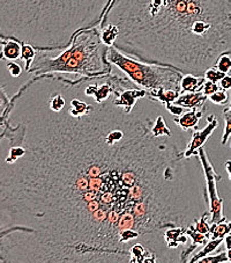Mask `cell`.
Instances as JSON below:
<instances>
[{"label":"cell","instance_id":"28","mask_svg":"<svg viewBox=\"0 0 231 263\" xmlns=\"http://www.w3.org/2000/svg\"><path fill=\"white\" fill-rule=\"evenodd\" d=\"M224 167H225V171L228 172V175H229V179L231 180V159L226 160L225 164H224Z\"/></svg>","mask_w":231,"mask_h":263},{"label":"cell","instance_id":"22","mask_svg":"<svg viewBox=\"0 0 231 263\" xmlns=\"http://www.w3.org/2000/svg\"><path fill=\"white\" fill-rule=\"evenodd\" d=\"M6 70L8 73H10L12 77H15V78H17V77H20L21 73H22V67L20 64H17V63H14V62H10L7 63L6 64Z\"/></svg>","mask_w":231,"mask_h":263},{"label":"cell","instance_id":"19","mask_svg":"<svg viewBox=\"0 0 231 263\" xmlns=\"http://www.w3.org/2000/svg\"><path fill=\"white\" fill-rule=\"evenodd\" d=\"M215 67L224 74H229L231 72V55H222L217 60Z\"/></svg>","mask_w":231,"mask_h":263},{"label":"cell","instance_id":"21","mask_svg":"<svg viewBox=\"0 0 231 263\" xmlns=\"http://www.w3.org/2000/svg\"><path fill=\"white\" fill-rule=\"evenodd\" d=\"M224 76H225V74L222 73V72H220L219 70L216 69L215 66H214V67H211V69H208V70L205 72V74H203V77H205L206 80L212 81V83H215V84L219 83V81H220L222 78H223Z\"/></svg>","mask_w":231,"mask_h":263},{"label":"cell","instance_id":"27","mask_svg":"<svg viewBox=\"0 0 231 263\" xmlns=\"http://www.w3.org/2000/svg\"><path fill=\"white\" fill-rule=\"evenodd\" d=\"M223 242H224V246L226 251H229L231 249V233H229L226 237L223 239Z\"/></svg>","mask_w":231,"mask_h":263},{"label":"cell","instance_id":"15","mask_svg":"<svg viewBox=\"0 0 231 263\" xmlns=\"http://www.w3.org/2000/svg\"><path fill=\"white\" fill-rule=\"evenodd\" d=\"M36 57V49L28 43H22L21 47V60L25 61V71L29 73L31 64Z\"/></svg>","mask_w":231,"mask_h":263},{"label":"cell","instance_id":"29","mask_svg":"<svg viewBox=\"0 0 231 263\" xmlns=\"http://www.w3.org/2000/svg\"><path fill=\"white\" fill-rule=\"evenodd\" d=\"M226 257H228V262L231 263V249H229V251H226Z\"/></svg>","mask_w":231,"mask_h":263},{"label":"cell","instance_id":"9","mask_svg":"<svg viewBox=\"0 0 231 263\" xmlns=\"http://www.w3.org/2000/svg\"><path fill=\"white\" fill-rule=\"evenodd\" d=\"M208 100L207 95L202 92H196V93H184L179 94V97L176 99L174 102L176 106H179L182 108H201V109L207 110L206 101Z\"/></svg>","mask_w":231,"mask_h":263},{"label":"cell","instance_id":"2","mask_svg":"<svg viewBox=\"0 0 231 263\" xmlns=\"http://www.w3.org/2000/svg\"><path fill=\"white\" fill-rule=\"evenodd\" d=\"M106 24L121 53L183 74L201 77L231 55V0H112Z\"/></svg>","mask_w":231,"mask_h":263},{"label":"cell","instance_id":"30","mask_svg":"<svg viewBox=\"0 0 231 263\" xmlns=\"http://www.w3.org/2000/svg\"><path fill=\"white\" fill-rule=\"evenodd\" d=\"M2 237H3V234H2V233H0V238H2Z\"/></svg>","mask_w":231,"mask_h":263},{"label":"cell","instance_id":"23","mask_svg":"<svg viewBox=\"0 0 231 263\" xmlns=\"http://www.w3.org/2000/svg\"><path fill=\"white\" fill-rule=\"evenodd\" d=\"M219 89H220L219 85L215 84V83H212V81L206 80V83L203 84V86H202L201 92L205 94V95H207V97H209V95L217 92V90H219Z\"/></svg>","mask_w":231,"mask_h":263},{"label":"cell","instance_id":"26","mask_svg":"<svg viewBox=\"0 0 231 263\" xmlns=\"http://www.w3.org/2000/svg\"><path fill=\"white\" fill-rule=\"evenodd\" d=\"M165 109L170 112V114H172V115H175V116H180L183 114V112L185 111L184 109L185 108H182V107H179V106H176L175 103H170V104H167V106H165Z\"/></svg>","mask_w":231,"mask_h":263},{"label":"cell","instance_id":"4","mask_svg":"<svg viewBox=\"0 0 231 263\" xmlns=\"http://www.w3.org/2000/svg\"><path fill=\"white\" fill-rule=\"evenodd\" d=\"M108 47L101 39L99 27L79 31L70 45L57 57H50L38 51L31 64L29 73L39 74H76L95 77L111 74V64L107 61Z\"/></svg>","mask_w":231,"mask_h":263},{"label":"cell","instance_id":"20","mask_svg":"<svg viewBox=\"0 0 231 263\" xmlns=\"http://www.w3.org/2000/svg\"><path fill=\"white\" fill-rule=\"evenodd\" d=\"M220 262H228V257H226V252H221L216 255H208L202 257L197 263H220Z\"/></svg>","mask_w":231,"mask_h":263},{"label":"cell","instance_id":"31","mask_svg":"<svg viewBox=\"0 0 231 263\" xmlns=\"http://www.w3.org/2000/svg\"><path fill=\"white\" fill-rule=\"evenodd\" d=\"M220 263H225V262H220Z\"/></svg>","mask_w":231,"mask_h":263},{"label":"cell","instance_id":"7","mask_svg":"<svg viewBox=\"0 0 231 263\" xmlns=\"http://www.w3.org/2000/svg\"><path fill=\"white\" fill-rule=\"evenodd\" d=\"M219 126V120L216 119L214 114H211L207 117V125L200 131H193L192 137L187 144L186 149L184 151V157L190 158L192 156H197L198 149L201 148L203 145L209 139L211 135Z\"/></svg>","mask_w":231,"mask_h":263},{"label":"cell","instance_id":"11","mask_svg":"<svg viewBox=\"0 0 231 263\" xmlns=\"http://www.w3.org/2000/svg\"><path fill=\"white\" fill-rule=\"evenodd\" d=\"M206 83V78L203 76L184 74L180 80V93H196L201 92L202 86Z\"/></svg>","mask_w":231,"mask_h":263},{"label":"cell","instance_id":"25","mask_svg":"<svg viewBox=\"0 0 231 263\" xmlns=\"http://www.w3.org/2000/svg\"><path fill=\"white\" fill-rule=\"evenodd\" d=\"M219 87L224 90V92H229L231 90V74H225L223 78L219 81Z\"/></svg>","mask_w":231,"mask_h":263},{"label":"cell","instance_id":"13","mask_svg":"<svg viewBox=\"0 0 231 263\" xmlns=\"http://www.w3.org/2000/svg\"><path fill=\"white\" fill-rule=\"evenodd\" d=\"M222 242H223V239H215V240H209L205 246H203L202 249H200L196 255H193L190 260L187 261V263H197L199 260H201L202 257L208 256L211 253H213L214 251H216L219 248Z\"/></svg>","mask_w":231,"mask_h":263},{"label":"cell","instance_id":"14","mask_svg":"<svg viewBox=\"0 0 231 263\" xmlns=\"http://www.w3.org/2000/svg\"><path fill=\"white\" fill-rule=\"evenodd\" d=\"M152 134L154 137H162V136H167V137H172L171 130L167 128L165 123L164 116L157 115V117L154 121V124L152 126Z\"/></svg>","mask_w":231,"mask_h":263},{"label":"cell","instance_id":"17","mask_svg":"<svg viewBox=\"0 0 231 263\" xmlns=\"http://www.w3.org/2000/svg\"><path fill=\"white\" fill-rule=\"evenodd\" d=\"M223 117H224V131L223 135H222V140L221 144L222 145H226L228 140L231 136V99H230V104L228 108H225L223 110Z\"/></svg>","mask_w":231,"mask_h":263},{"label":"cell","instance_id":"12","mask_svg":"<svg viewBox=\"0 0 231 263\" xmlns=\"http://www.w3.org/2000/svg\"><path fill=\"white\" fill-rule=\"evenodd\" d=\"M180 92L171 89H164V88H155L151 89L147 92V97H151L153 99H156L160 101L163 106H167V104L174 103L176 99L179 97Z\"/></svg>","mask_w":231,"mask_h":263},{"label":"cell","instance_id":"5","mask_svg":"<svg viewBox=\"0 0 231 263\" xmlns=\"http://www.w3.org/2000/svg\"><path fill=\"white\" fill-rule=\"evenodd\" d=\"M107 61L116 65L130 80L144 90L164 88L180 92L183 73L170 67L158 66L128 57L116 48L108 47Z\"/></svg>","mask_w":231,"mask_h":263},{"label":"cell","instance_id":"1","mask_svg":"<svg viewBox=\"0 0 231 263\" xmlns=\"http://www.w3.org/2000/svg\"><path fill=\"white\" fill-rule=\"evenodd\" d=\"M141 100L53 111L43 74L21 86L0 115V140L25 148L0 164V263H183L164 231L208 210L201 162L154 137L160 101Z\"/></svg>","mask_w":231,"mask_h":263},{"label":"cell","instance_id":"6","mask_svg":"<svg viewBox=\"0 0 231 263\" xmlns=\"http://www.w3.org/2000/svg\"><path fill=\"white\" fill-rule=\"evenodd\" d=\"M197 156L201 162V167L205 175L206 181V192L208 196V210H209V224H220L226 221L225 216L223 214V199L220 197L217 183L222 180V176L217 174L212 162L209 160L207 152L202 147L198 149Z\"/></svg>","mask_w":231,"mask_h":263},{"label":"cell","instance_id":"8","mask_svg":"<svg viewBox=\"0 0 231 263\" xmlns=\"http://www.w3.org/2000/svg\"><path fill=\"white\" fill-rule=\"evenodd\" d=\"M205 109L201 108H192L191 110L184 111L179 117H176L174 122L177 124L183 131L188 130H198L199 123L205 114Z\"/></svg>","mask_w":231,"mask_h":263},{"label":"cell","instance_id":"24","mask_svg":"<svg viewBox=\"0 0 231 263\" xmlns=\"http://www.w3.org/2000/svg\"><path fill=\"white\" fill-rule=\"evenodd\" d=\"M10 100L11 99H8L5 89L3 88V86H0V115L6 109L8 103H10Z\"/></svg>","mask_w":231,"mask_h":263},{"label":"cell","instance_id":"18","mask_svg":"<svg viewBox=\"0 0 231 263\" xmlns=\"http://www.w3.org/2000/svg\"><path fill=\"white\" fill-rule=\"evenodd\" d=\"M208 100L214 104H217V106H225L229 101V94L228 92L219 89L217 92L209 95V97H208Z\"/></svg>","mask_w":231,"mask_h":263},{"label":"cell","instance_id":"16","mask_svg":"<svg viewBox=\"0 0 231 263\" xmlns=\"http://www.w3.org/2000/svg\"><path fill=\"white\" fill-rule=\"evenodd\" d=\"M211 217L209 210H206L201 215L200 218H198L194 221V229H196L199 233H202L207 235V238L209 239V231H211V224L208 223L207 219Z\"/></svg>","mask_w":231,"mask_h":263},{"label":"cell","instance_id":"10","mask_svg":"<svg viewBox=\"0 0 231 263\" xmlns=\"http://www.w3.org/2000/svg\"><path fill=\"white\" fill-rule=\"evenodd\" d=\"M2 51H0V61H16L21 58V47L22 43L14 39H2Z\"/></svg>","mask_w":231,"mask_h":263},{"label":"cell","instance_id":"3","mask_svg":"<svg viewBox=\"0 0 231 263\" xmlns=\"http://www.w3.org/2000/svg\"><path fill=\"white\" fill-rule=\"evenodd\" d=\"M112 0H0V39L36 51L67 48L81 30L96 27Z\"/></svg>","mask_w":231,"mask_h":263}]
</instances>
